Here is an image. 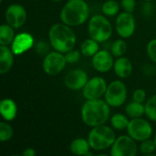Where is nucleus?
<instances>
[{"instance_id": "f257e3e1", "label": "nucleus", "mask_w": 156, "mask_h": 156, "mask_svg": "<svg viewBox=\"0 0 156 156\" xmlns=\"http://www.w3.org/2000/svg\"><path fill=\"white\" fill-rule=\"evenodd\" d=\"M82 122L90 127H95L105 122L110 119L111 106L101 99L86 100L81 107Z\"/></svg>"}, {"instance_id": "f03ea898", "label": "nucleus", "mask_w": 156, "mask_h": 156, "mask_svg": "<svg viewBox=\"0 0 156 156\" xmlns=\"http://www.w3.org/2000/svg\"><path fill=\"white\" fill-rule=\"evenodd\" d=\"M71 27L64 23H57L50 27L48 39L54 50L65 54L74 48L77 37Z\"/></svg>"}, {"instance_id": "7ed1b4c3", "label": "nucleus", "mask_w": 156, "mask_h": 156, "mask_svg": "<svg viewBox=\"0 0 156 156\" xmlns=\"http://www.w3.org/2000/svg\"><path fill=\"white\" fill-rule=\"evenodd\" d=\"M59 16L62 23L69 27H79L88 20L90 8L85 0H69L62 7Z\"/></svg>"}, {"instance_id": "20e7f679", "label": "nucleus", "mask_w": 156, "mask_h": 156, "mask_svg": "<svg viewBox=\"0 0 156 156\" xmlns=\"http://www.w3.org/2000/svg\"><path fill=\"white\" fill-rule=\"evenodd\" d=\"M116 140V134L114 131L105 125L92 127L88 135V141L90 148L94 151H104L112 147Z\"/></svg>"}, {"instance_id": "39448f33", "label": "nucleus", "mask_w": 156, "mask_h": 156, "mask_svg": "<svg viewBox=\"0 0 156 156\" xmlns=\"http://www.w3.org/2000/svg\"><path fill=\"white\" fill-rule=\"evenodd\" d=\"M89 35L99 43L107 41L112 35V26L110 20L102 15H95L89 20Z\"/></svg>"}, {"instance_id": "423d86ee", "label": "nucleus", "mask_w": 156, "mask_h": 156, "mask_svg": "<svg viewBox=\"0 0 156 156\" xmlns=\"http://www.w3.org/2000/svg\"><path fill=\"white\" fill-rule=\"evenodd\" d=\"M127 88L122 80H113L111 82L104 94L105 101L113 108L121 107L127 100Z\"/></svg>"}, {"instance_id": "0eeeda50", "label": "nucleus", "mask_w": 156, "mask_h": 156, "mask_svg": "<svg viewBox=\"0 0 156 156\" xmlns=\"http://www.w3.org/2000/svg\"><path fill=\"white\" fill-rule=\"evenodd\" d=\"M126 130L127 133L136 142L147 140L151 138L153 134V127L151 123L142 117L131 119Z\"/></svg>"}, {"instance_id": "6e6552de", "label": "nucleus", "mask_w": 156, "mask_h": 156, "mask_svg": "<svg viewBox=\"0 0 156 156\" xmlns=\"http://www.w3.org/2000/svg\"><path fill=\"white\" fill-rule=\"evenodd\" d=\"M137 154L138 146L136 141L129 134L117 137L111 147L112 156H136Z\"/></svg>"}, {"instance_id": "1a4fd4ad", "label": "nucleus", "mask_w": 156, "mask_h": 156, "mask_svg": "<svg viewBox=\"0 0 156 156\" xmlns=\"http://www.w3.org/2000/svg\"><path fill=\"white\" fill-rule=\"evenodd\" d=\"M67 60L65 55L58 51H51L44 58L42 68L43 70L50 76H55L60 73L66 67Z\"/></svg>"}, {"instance_id": "9d476101", "label": "nucleus", "mask_w": 156, "mask_h": 156, "mask_svg": "<svg viewBox=\"0 0 156 156\" xmlns=\"http://www.w3.org/2000/svg\"><path fill=\"white\" fill-rule=\"evenodd\" d=\"M136 28V21L133 15L130 12H122L118 15L115 21V29L118 35L122 38L131 37Z\"/></svg>"}, {"instance_id": "9b49d317", "label": "nucleus", "mask_w": 156, "mask_h": 156, "mask_svg": "<svg viewBox=\"0 0 156 156\" xmlns=\"http://www.w3.org/2000/svg\"><path fill=\"white\" fill-rule=\"evenodd\" d=\"M106 80L101 77H93L88 80L84 88L82 89V95L85 100L101 99L107 90Z\"/></svg>"}, {"instance_id": "f8f14e48", "label": "nucleus", "mask_w": 156, "mask_h": 156, "mask_svg": "<svg viewBox=\"0 0 156 156\" xmlns=\"http://www.w3.org/2000/svg\"><path fill=\"white\" fill-rule=\"evenodd\" d=\"M27 15L25 7L19 4L10 5L5 12L6 23L15 29H18L24 26L27 21Z\"/></svg>"}, {"instance_id": "ddd939ff", "label": "nucleus", "mask_w": 156, "mask_h": 156, "mask_svg": "<svg viewBox=\"0 0 156 156\" xmlns=\"http://www.w3.org/2000/svg\"><path fill=\"white\" fill-rule=\"evenodd\" d=\"M92 67L93 69L101 73H105L110 71L112 69H113L114 59L113 55L112 52L102 49L99 50L93 57H92Z\"/></svg>"}, {"instance_id": "4468645a", "label": "nucleus", "mask_w": 156, "mask_h": 156, "mask_svg": "<svg viewBox=\"0 0 156 156\" xmlns=\"http://www.w3.org/2000/svg\"><path fill=\"white\" fill-rule=\"evenodd\" d=\"M89 80L88 74L85 70L76 69L69 71L64 79V84L71 90H80L84 88Z\"/></svg>"}, {"instance_id": "2eb2a0df", "label": "nucleus", "mask_w": 156, "mask_h": 156, "mask_svg": "<svg viewBox=\"0 0 156 156\" xmlns=\"http://www.w3.org/2000/svg\"><path fill=\"white\" fill-rule=\"evenodd\" d=\"M34 46V38L32 35L27 32L19 33L16 35L12 44L11 49L15 56H19L27 51Z\"/></svg>"}, {"instance_id": "dca6fc26", "label": "nucleus", "mask_w": 156, "mask_h": 156, "mask_svg": "<svg viewBox=\"0 0 156 156\" xmlns=\"http://www.w3.org/2000/svg\"><path fill=\"white\" fill-rule=\"evenodd\" d=\"M133 63L132 61L126 57H120L114 60L113 64V70L115 74L121 79H127L133 73Z\"/></svg>"}, {"instance_id": "f3484780", "label": "nucleus", "mask_w": 156, "mask_h": 156, "mask_svg": "<svg viewBox=\"0 0 156 156\" xmlns=\"http://www.w3.org/2000/svg\"><path fill=\"white\" fill-rule=\"evenodd\" d=\"M14 56L12 49L7 46L1 45L0 47V74L7 73L14 64Z\"/></svg>"}, {"instance_id": "a211bd4d", "label": "nucleus", "mask_w": 156, "mask_h": 156, "mask_svg": "<svg viewBox=\"0 0 156 156\" xmlns=\"http://www.w3.org/2000/svg\"><path fill=\"white\" fill-rule=\"evenodd\" d=\"M0 113L5 121H13L17 114L16 103L12 99H3L0 101Z\"/></svg>"}, {"instance_id": "6ab92c4d", "label": "nucleus", "mask_w": 156, "mask_h": 156, "mask_svg": "<svg viewBox=\"0 0 156 156\" xmlns=\"http://www.w3.org/2000/svg\"><path fill=\"white\" fill-rule=\"evenodd\" d=\"M89 141L83 138H77L70 143L69 150L73 154L80 156H87L90 150Z\"/></svg>"}, {"instance_id": "aec40b11", "label": "nucleus", "mask_w": 156, "mask_h": 156, "mask_svg": "<svg viewBox=\"0 0 156 156\" xmlns=\"http://www.w3.org/2000/svg\"><path fill=\"white\" fill-rule=\"evenodd\" d=\"M14 27L10 25L3 24L0 27V45L3 46H8L12 44L16 35L14 31Z\"/></svg>"}, {"instance_id": "412c9836", "label": "nucleus", "mask_w": 156, "mask_h": 156, "mask_svg": "<svg viewBox=\"0 0 156 156\" xmlns=\"http://www.w3.org/2000/svg\"><path fill=\"white\" fill-rule=\"evenodd\" d=\"M125 112H126V115L131 119L140 118L144 114H145V106L144 103L133 101L126 106Z\"/></svg>"}, {"instance_id": "4be33fe9", "label": "nucleus", "mask_w": 156, "mask_h": 156, "mask_svg": "<svg viewBox=\"0 0 156 156\" xmlns=\"http://www.w3.org/2000/svg\"><path fill=\"white\" fill-rule=\"evenodd\" d=\"M99 51V42L93 38L86 39L80 46V52L85 57H93Z\"/></svg>"}, {"instance_id": "5701e85b", "label": "nucleus", "mask_w": 156, "mask_h": 156, "mask_svg": "<svg viewBox=\"0 0 156 156\" xmlns=\"http://www.w3.org/2000/svg\"><path fill=\"white\" fill-rule=\"evenodd\" d=\"M111 125L113 129L117 131H122L127 129L130 120L128 119L127 115L122 113H115L111 117Z\"/></svg>"}, {"instance_id": "b1692460", "label": "nucleus", "mask_w": 156, "mask_h": 156, "mask_svg": "<svg viewBox=\"0 0 156 156\" xmlns=\"http://www.w3.org/2000/svg\"><path fill=\"white\" fill-rule=\"evenodd\" d=\"M101 9L106 16H114L120 11V5L115 0H107L103 3Z\"/></svg>"}, {"instance_id": "393cba45", "label": "nucleus", "mask_w": 156, "mask_h": 156, "mask_svg": "<svg viewBox=\"0 0 156 156\" xmlns=\"http://www.w3.org/2000/svg\"><path fill=\"white\" fill-rule=\"evenodd\" d=\"M145 115L147 118L156 122V94L149 98L145 104Z\"/></svg>"}, {"instance_id": "a878e982", "label": "nucleus", "mask_w": 156, "mask_h": 156, "mask_svg": "<svg viewBox=\"0 0 156 156\" xmlns=\"http://www.w3.org/2000/svg\"><path fill=\"white\" fill-rule=\"evenodd\" d=\"M127 50V44L123 39H117L115 40L111 47V52L113 57L120 58L122 57Z\"/></svg>"}, {"instance_id": "bb28decb", "label": "nucleus", "mask_w": 156, "mask_h": 156, "mask_svg": "<svg viewBox=\"0 0 156 156\" xmlns=\"http://www.w3.org/2000/svg\"><path fill=\"white\" fill-rule=\"evenodd\" d=\"M14 135V130L6 122H0V141L2 143L9 141Z\"/></svg>"}, {"instance_id": "cd10ccee", "label": "nucleus", "mask_w": 156, "mask_h": 156, "mask_svg": "<svg viewBox=\"0 0 156 156\" xmlns=\"http://www.w3.org/2000/svg\"><path fill=\"white\" fill-rule=\"evenodd\" d=\"M156 150V145L154 141L151 140L150 138L147 140H144L143 142H141L140 144V152L143 154H152L154 153V151Z\"/></svg>"}, {"instance_id": "c85d7f7f", "label": "nucleus", "mask_w": 156, "mask_h": 156, "mask_svg": "<svg viewBox=\"0 0 156 156\" xmlns=\"http://www.w3.org/2000/svg\"><path fill=\"white\" fill-rule=\"evenodd\" d=\"M80 53L81 52H80L79 50H76L74 48L68 51L67 53H65V58H66L67 63H69V64L77 63L80 58Z\"/></svg>"}, {"instance_id": "c756f323", "label": "nucleus", "mask_w": 156, "mask_h": 156, "mask_svg": "<svg viewBox=\"0 0 156 156\" xmlns=\"http://www.w3.org/2000/svg\"><path fill=\"white\" fill-rule=\"evenodd\" d=\"M146 51H147V54H148V57L150 58V59L156 63V38L152 39L148 43V45L146 47Z\"/></svg>"}, {"instance_id": "7c9ffc66", "label": "nucleus", "mask_w": 156, "mask_h": 156, "mask_svg": "<svg viewBox=\"0 0 156 156\" xmlns=\"http://www.w3.org/2000/svg\"><path fill=\"white\" fill-rule=\"evenodd\" d=\"M133 99L134 101L144 103L146 100V91L144 89H137L133 93Z\"/></svg>"}, {"instance_id": "2f4dec72", "label": "nucleus", "mask_w": 156, "mask_h": 156, "mask_svg": "<svg viewBox=\"0 0 156 156\" xmlns=\"http://www.w3.org/2000/svg\"><path fill=\"white\" fill-rule=\"evenodd\" d=\"M36 51L39 55H47L49 53V45L46 41H39L36 45Z\"/></svg>"}, {"instance_id": "473e14b6", "label": "nucleus", "mask_w": 156, "mask_h": 156, "mask_svg": "<svg viewBox=\"0 0 156 156\" xmlns=\"http://www.w3.org/2000/svg\"><path fill=\"white\" fill-rule=\"evenodd\" d=\"M122 7L126 12L133 13L136 6V1L135 0H121Z\"/></svg>"}, {"instance_id": "72a5a7b5", "label": "nucleus", "mask_w": 156, "mask_h": 156, "mask_svg": "<svg viewBox=\"0 0 156 156\" xmlns=\"http://www.w3.org/2000/svg\"><path fill=\"white\" fill-rule=\"evenodd\" d=\"M152 9H153V6L150 4V1H147V3H145L144 5V7H143V12L146 16H150L151 13H152Z\"/></svg>"}, {"instance_id": "f704fd0d", "label": "nucleus", "mask_w": 156, "mask_h": 156, "mask_svg": "<svg viewBox=\"0 0 156 156\" xmlns=\"http://www.w3.org/2000/svg\"><path fill=\"white\" fill-rule=\"evenodd\" d=\"M22 154L24 156H34L36 155V152L33 148H27L24 150Z\"/></svg>"}, {"instance_id": "c9c22d12", "label": "nucleus", "mask_w": 156, "mask_h": 156, "mask_svg": "<svg viewBox=\"0 0 156 156\" xmlns=\"http://www.w3.org/2000/svg\"><path fill=\"white\" fill-rule=\"evenodd\" d=\"M154 143H155V145H156V133H155V135H154Z\"/></svg>"}, {"instance_id": "e433bc0d", "label": "nucleus", "mask_w": 156, "mask_h": 156, "mask_svg": "<svg viewBox=\"0 0 156 156\" xmlns=\"http://www.w3.org/2000/svg\"><path fill=\"white\" fill-rule=\"evenodd\" d=\"M51 1H53V2H59V1H61V0H51Z\"/></svg>"}, {"instance_id": "4c0bfd02", "label": "nucleus", "mask_w": 156, "mask_h": 156, "mask_svg": "<svg viewBox=\"0 0 156 156\" xmlns=\"http://www.w3.org/2000/svg\"><path fill=\"white\" fill-rule=\"evenodd\" d=\"M144 1H146V2H147V1H150V2H151V1H153V0H144Z\"/></svg>"}, {"instance_id": "58836bf2", "label": "nucleus", "mask_w": 156, "mask_h": 156, "mask_svg": "<svg viewBox=\"0 0 156 156\" xmlns=\"http://www.w3.org/2000/svg\"><path fill=\"white\" fill-rule=\"evenodd\" d=\"M85 1H86V0H85Z\"/></svg>"}]
</instances>
